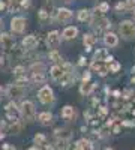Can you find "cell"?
I'll list each match as a JSON object with an SVG mask.
<instances>
[{
  "instance_id": "6da1fadb",
  "label": "cell",
  "mask_w": 135,
  "mask_h": 150,
  "mask_svg": "<svg viewBox=\"0 0 135 150\" xmlns=\"http://www.w3.org/2000/svg\"><path fill=\"white\" fill-rule=\"evenodd\" d=\"M110 26H111L110 20L105 18L98 8H95V12L92 14V20H90V27L96 32H105L107 29H110Z\"/></svg>"
},
{
  "instance_id": "7a4b0ae2",
  "label": "cell",
  "mask_w": 135,
  "mask_h": 150,
  "mask_svg": "<svg viewBox=\"0 0 135 150\" xmlns=\"http://www.w3.org/2000/svg\"><path fill=\"white\" fill-rule=\"evenodd\" d=\"M119 33L125 41H132L135 39V23L132 20H125L120 23L119 26Z\"/></svg>"
},
{
  "instance_id": "3957f363",
  "label": "cell",
  "mask_w": 135,
  "mask_h": 150,
  "mask_svg": "<svg viewBox=\"0 0 135 150\" xmlns=\"http://www.w3.org/2000/svg\"><path fill=\"white\" fill-rule=\"evenodd\" d=\"M20 112H21L23 120L26 122H33L36 119V108L32 101H23L20 105Z\"/></svg>"
},
{
  "instance_id": "277c9868",
  "label": "cell",
  "mask_w": 135,
  "mask_h": 150,
  "mask_svg": "<svg viewBox=\"0 0 135 150\" xmlns=\"http://www.w3.org/2000/svg\"><path fill=\"white\" fill-rule=\"evenodd\" d=\"M26 92H27L26 87L21 86V84H17V83L9 84L6 87V96L11 98L12 101H15V99H21L23 96H26Z\"/></svg>"
},
{
  "instance_id": "5b68a950",
  "label": "cell",
  "mask_w": 135,
  "mask_h": 150,
  "mask_svg": "<svg viewBox=\"0 0 135 150\" xmlns=\"http://www.w3.org/2000/svg\"><path fill=\"white\" fill-rule=\"evenodd\" d=\"M38 98H39V101L44 104V105H50L54 102V92L50 86H44L42 89L38 92Z\"/></svg>"
},
{
  "instance_id": "8992f818",
  "label": "cell",
  "mask_w": 135,
  "mask_h": 150,
  "mask_svg": "<svg viewBox=\"0 0 135 150\" xmlns=\"http://www.w3.org/2000/svg\"><path fill=\"white\" fill-rule=\"evenodd\" d=\"M5 112H6V119L11 120V122H17L20 120V116H21V112H20V107L12 101L9 102L6 107H5Z\"/></svg>"
},
{
  "instance_id": "52a82bcc",
  "label": "cell",
  "mask_w": 135,
  "mask_h": 150,
  "mask_svg": "<svg viewBox=\"0 0 135 150\" xmlns=\"http://www.w3.org/2000/svg\"><path fill=\"white\" fill-rule=\"evenodd\" d=\"M27 27V20L23 17H14L11 20V30L14 33H23Z\"/></svg>"
},
{
  "instance_id": "ba28073f",
  "label": "cell",
  "mask_w": 135,
  "mask_h": 150,
  "mask_svg": "<svg viewBox=\"0 0 135 150\" xmlns=\"http://www.w3.org/2000/svg\"><path fill=\"white\" fill-rule=\"evenodd\" d=\"M72 17H74L72 11L68 9V8H59V9L56 11V21H57V23H62V24L69 23V21L72 20Z\"/></svg>"
},
{
  "instance_id": "9c48e42d",
  "label": "cell",
  "mask_w": 135,
  "mask_h": 150,
  "mask_svg": "<svg viewBox=\"0 0 135 150\" xmlns=\"http://www.w3.org/2000/svg\"><path fill=\"white\" fill-rule=\"evenodd\" d=\"M60 42H62V36H60V33L57 30H53L47 35V45L48 48H51V50H57Z\"/></svg>"
},
{
  "instance_id": "30bf717a",
  "label": "cell",
  "mask_w": 135,
  "mask_h": 150,
  "mask_svg": "<svg viewBox=\"0 0 135 150\" xmlns=\"http://www.w3.org/2000/svg\"><path fill=\"white\" fill-rule=\"evenodd\" d=\"M15 45V39L9 33H0V48L3 51H11Z\"/></svg>"
},
{
  "instance_id": "8fae6325",
  "label": "cell",
  "mask_w": 135,
  "mask_h": 150,
  "mask_svg": "<svg viewBox=\"0 0 135 150\" xmlns=\"http://www.w3.org/2000/svg\"><path fill=\"white\" fill-rule=\"evenodd\" d=\"M65 74H66V72H65V69H63L62 65H54V66H51V69H50L51 78H53L54 81H59V83H62Z\"/></svg>"
},
{
  "instance_id": "7c38bea8",
  "label": "cell",
  "mask_w": 135,
  "mask_h": 150,
  "mask_svg": "<svg viewBox=\"0 0 135 150\" xmlns=\"http://www.w3.org/2000/svg\"><path fill=\"white\" fill-rule=\"evenodd\" d=\"M36 47H38V39H36L33 35L24 36V39H23V48L26 50V51H29V50H35Z\"/></svg>"
},
{
  "instance_id": "4fadbf2b",
  "label": "cell",
  "mask_w": 135,
  "mask_h": 150,
  "mask_svg": "<svg viewBox=\"0 0 135 150\" xmlns=\"http://www.w3.org/2000/svg\"><path fill=\"white\" fill-rule=\"evenodd\" d=\"M104 44H105L107 47H110V48L117 47V44H119L117 35H114V33H111V32H107V33L104 35Z\"/></svg>"
},
{
  "instance_id": "5bb4252c",
  "label": "cell",
  "mask_w": 135,
  "mask_h": 150,
  "mask_svg": "<svg viewBox=\"0 0 135 150\" xmlns=\"http://www.w3.org/2000/svg\"><path fill=\"white\" fill-rule=\"evenodd\" d=\"M38 122L42 125V126H50L53 123V114L50 111H42L38 114Z\"/></svg>"
},
{
  "instance_id": "9a60e30c",
  "label": "cell",
  "mask_w": 135,
  "mask_h": 150,
  "mask_svg": "<svg viewBox=\"0 0 135 150\" xmlns=\"http://www.w3.org/2000/svg\"><path fill=\"white\" fill-rule=\"evenodd\" d=\"M77 35H78V29L75 26H68L63 30L62 38H63L65 41H72V39H75V38H77Z\"/></svg>"
},
{
  "instance_id": "2e32d148",
  "label": "cell",
  "mask_w": 135,
  "mask_h": 150,
  "mask_svg": "<svg viewBox=\"0 0 135 150\" xmlns=\"http://www.w3.org/2000/svg\"><path fill=\"white\" fill-rule=\"evenodd\" d=\"M74 149H75V150H93L95 146H93V143H92L90 140H87V138H81V140H78V141L75 143Z\"/></svg>"
},
{
  "instance_id": "e0dca14e",
  "label": "cell",
  "mask_w": 135,
  "mask_h": 150,
  "mask_svg": "<svg viewBox=\"0 0 135 150\" xmlns=\"http://www.w3.org/2000/svg\"><path fill=\"white\" fill-rule=\"evenodd\" d=\"M96 89V84H93V83H81V86H80V93L83 95V96H89V95H92V92Z\"/></svg>"
},
{
  "instance_id": "ac0fdd59",
  "label": "cell",
  "mask_w": 135,
  "mask_h": 150,
  "mask_svg": "<svg viewBox=\"0 0 135 150\" xmlns=\"http://www.w3.org/2000/svg\"><path fill=\"white\" fill-rule=\"evenodd\" d=\"M110 57L108 51L105 48H98L96 51H95V56H93V60L96 62H107V59Z\"/></svg>"
},
{
  "instance_id": "d6986e66",
  "label": "cell",
  "mask_w": 135,
  "mask_h": 150,
  "mask_svg": "<svg viewBox=\"0 0 135 150\" xmlns=\"http://www.w3.org/2000/svg\"><path fill=\"white\" fill-rule=\"evenodd\" d=\"M96 41H98V38H96L93 33H86V35L83 36V44H84L86 48H92V47L96 44Z\"/></svg>"
},
{
  "instance_id": "ffe728a7",
  "label": "cell",
  "mask_w": 135,
  "mask_h": 150,
  "mask_svg": "<svg viewBox=\"0 0 135 150\" xmlns=\"http://www.w3.org/2000/svg\"><path fill=\"white\" fill-rule=\"evenodd\" d=\"M62 117L65 120H71V119H75V110H74V107L71 105H66L62 108Z\"/></svg>"
},
{
  "instance_id": "44dd1931",
  "label": "cell",
  "mask_w": 135,
  "mask_h": 150,
  "mask_svg": "<svg viewBox=\"0 0 135 150\" xmlns=\"http://www.w3.org/2000/svg\"><path fill=\"white\" fill-rule=\"evenodd\" d=\"M77 18H78V21H81V23L90 21V20H92V12H90L89 9H80V11L77 12Z\"/></svg>"
},
{
  "instance_id": "7402d4cb",
  "label": "cell",
  "mask_w": 135,
  "mask_h": 150,
  "mask_svg": "<svg viewBox=\"0 0 135 150\" xmlns=\"http://www.w3.org/2000/svg\"><path fill=\"white\" fill-rule=\"evenodd\" d=\"M56 135V140H71V132L66 128H59L54 132Z\"/></svg>"
},
{
  "instance_id": "603a6c76",
  "label": "cell",
  "mask_w": 135,
  "mask_h": 150,
  "mask_svg": "<svg viewBox=\"0 0 135 150\" xmlns=\"http://www.w3.org/2000/svg\"><path fill=\"white\" fill-rule=\"evenodd\" d=\"M23 126H24V123H23L21 120L11 122V125L8 126V131H9L11 134H20V132H21V129H23Z\"/></svg>"
},
{
  "instance_id": "cb8c5ba5",
  "label": "cell",
  "mask_w": 135,
  "mask_h": 150,
  "mask_svg": "<svg viewBox=\"0 0 135 150\" xmlns=\"http://www.w3.org/2000/svg\"><path fill=\"white\" fill-rule=\"evenodd\" d=\"M29 71L32 72V75L33 74H44L45 72V65L42 63V62H35V63L30 65Z\"/></svg>"
},
{
  "instance_id": "d4e9b609",
  "label": "cell",
  "mask_w": 135,
  "mask_h": 150,
  "mask_svg": "<svg viewBox=\"0 0 135 150\" xmlns=\"http://www.w3.org/2000/svg\"><path fill=\"white\" fill-rule=\"evenodd\" d=\"M48 59H50L51 62H54L56 65H63V62H62V56L59 54L57 50H51V51L48 53Z\"/></svg>"
},
{
  "instance_id": "484cf974",
  "label": "cell",
  "mask_w": 135,
  "mask_h": 150,
  "mask_svg": "<svg viewBox=\"0 0 135 150\" xmlns=\"http://www.w3.org/2000/svg\"><path fill=\"white\" fill-rule=\"evenodd\" d=\"M38 18H39L42 23H47V21H50V18H51V14H50V12H48L47 9L41 8V9H39V12H38Z\"/></svg>"
},
{
  "instance_id": "4316f807",
  "label": "cell",
  "mask_w": 135,
  "mask_h": 150,
  "mask_svg": "<svg viewBox=\"0 0 135 150\" xmlns=\"http://www.w3.org/2000/svg\"><path fill=\"white\" fill-rule=\"evenodd\" d=\"M54 149L56 150H68L69 149V140H56Z\"/></svg>"
},
{
  "instance_id": "83f0119b",
  "label": "cell",
  "mask_w": 135,
  "mask_h": 150,
  "mask_svg": "<svg viewBox=\"0 0 135 150\" xmlns=\"http://www.w3.org/2000/svg\"><path fill=\"white\" fill-rule=\"evenodd\" d=\"M30 80L33 84H44L45 83V74H33Z\"/></svg>"
},
{
  "instance_id": "f1b7e54d",
  "label": "cell",
  "mask_w": 135,
  "mask_h": 150,
  "mask_svg": "<svg viewBox=\"0 0 135 150\" xmlns=\"http://www.w3.org/2000/svg\"><path fill=\"white\" fill-rule=\"evenodd\" d=\"M33 141H35V144H38V147L39 146H45L47 144V137L44 134H36L33 137Z\"/></svg>"
},
{
  "instance_id": "f546056e",
  "label": "cell",
  "mask_w": 135,
  "mask_h": 150,
  "mask_svg": "<svg viewBox=\"0 0 135 150\" xmlns=\"http://www.w3.org/2000/svg\"><path fill=\"white\" fill-rule=\"evenodd\" d=\"M12 72H14V75H15L17 78H20V77H26V68H24V66H21V65L15 66Z\"/></svg>"
},
{
  "instance_id": "4dcf8cb0",
  "label": "cell",
  "mask_w": 135,
  "mask_h": 150,
  "mask_svg": "<svg viewBox=\"0 0 135 150\" xmlns=\"http://www.w3.org/2000/svg\"><path fill=\"white\" fill-rule=\"evenodd\" d=\"M8 9H9V12H18V11H21L23 8H21V3L20 2H15V3H9L8 5Z\"/></svg>"
},
{
  "instance_id": "1f68e13d",
  "label": "cell",
  "mask_w": 135,
  "mask_h": 150,
  "mask_svg": "<svg viewBox=\"0 0 135 150\" xmlns=\"http://www.w3.org/2000/svg\"><path fill=\"white\" fill-rule=\"evenodd\" d=\"M125 8L129 12H135V0H125Z\"/></svg>"
},
{
  "instance_id": "d6a6232c",
  "label": "cell",
  "mask_w": 135,
  "mask_h": 150,
  "mask_svg": "<svg viewBox=\"0 0 135 150\" xmlns=\"http://www.w3.org/2000/svg\"><path fill=\"white\" fill-rule=\"evenodd\" d=\"M98 9H99V12L101 14H105V12H108V9H110V5L107 3V2H102V3H99L96 6Z\"/></svg>"
},
{
  "instance_id": "836d02e7",
  "label": "cell",
  "mask_w": 135,
  "mask_h": 150,
  "mask_svg": "<svg viewBox=\"0 0 135 150\" xmlns=\"http://www.w3.org/2000/svg\"><path fill=\"white\" fill-rule=\"evenodd\" d=\"M9 65V60L6 56H0V69H6Z\"/></svg>"
},
{
  "instance_id": "e575fe53",
  "label": "cell",
  "mask_w": 135,
  "mask_h": 150,
  "mask_svg": "<svg viewBox=\"0 0 135 150\" xmlns=\"http://www.w3.org/2000/svg\"><path fill=\"white\" fill-rule=\"evenodd\" d=\"M134 95V92H132V89H125L123 92H122V98L125 99V101H128V99H131V96Z\"/></svg>"
},
{
  "instance_id": "d590c367",
  "label": "cell",
  "mask_w": 135,
  "mask_h": 150,
  "mask_svg": "<svg viewBox=\"0 0 135 150\" xmlns=\"http://www.w3.org/2000/svg\"><path fill=\"white\" fill-rule=\"evenodd\" d=\"M122 68V65L119 63V62H113L111 65H110V72H119Z\"/></svg>"
},
{
  "instance_id": "8d00e7d4",
  "label": "cell",
  "mask_w": 135,
  "mask_h": 150,
  "mask_svg": "<svg viewBox=\"0 0 135 150\" xmlns=\"http://www.w3.org/2000/svg\"><path fill=\"white\" fill-rule=\"evenodd\" d=\"M114 8H116V11H117V12H122V14H123V12H126V8H125V2H117Z\"/></svg>"
},
{
  "instance_id": "74e56055",
  "label": "cell",
  "mask_w": 135,
  "mask_h": 150,
  "mask_svg": "<svg viewBox=\"0 0 135 150\" xmlns=\"http://www.w3.org/2000/svg\"><path fill=\"white\" fill-rule=\"evenodd\" d=\"M21 8L23 9H29L30 8V5H32V0H21Z\"/></svg>"
},
{
  "instance_id": "f35d334b",
  "label": "cell",
  "mask_w": 135,
  "mask_h": 150,
  "mask_svg": "<svg viewBox=\"0 0 135 150\" xmlns=\"http://www.w3.org/2000/svg\"><path fill=\"white\" fill-rule=\"evenodd\" d=\"M81 83H90V72H84V74H83Z\"/></svg>"
},
{
  "instance_id": "ab89813d",
  "label": "cell",
  "mask_w": 135,
  "mask_h": 150,
  "mask_svg": "<svg viewBox=\"0 0 135 150\" xmlns=\"http://www.w3.org/2000/svg\"><path fill=\"white\" fill-rule=\"evenodd\" d=\"M2 150H15V149L12 147L11 144H3V146H2Z\"/></svg>"
},
{
  "instance_id": "60d3db41",
  "label": "cell",
  "mask_w": 135,
  "mask_h": 150,
  "mask_svg": "<svg viewBox=\"0 0 135 150\" xmlns=\"http://www.w3.org/2000/svg\"><path fill=\"white\" fill-rule=\"evenodd\" d=\"M6 8H8V5L3 2V0H0V12H2V11H5Z\"/></svg>"
},
{
  "instance_id": "b9f144b4",
  "label": "cell",
  "mask_w": 135,
  "mask_h": 150,
  "mask_svg": "<svg viewBox=\"0 0 135 150\" xmlns=\"http://www.w3.org/2000/svg\"><path fill=\"white\" fill-rule=\"evenodd\" d=\"M120 132V125H114V128H113V134H119Z\"/></svg>"
},
{
  "instance_id": "7bdbcfd3",
  "label": "cell",
  "mask_w": 135,
  "mask_h": 150,
  "mask_svg": "<svg viewBox=\"0 0 135 150\" xmlns=\"http://www.w3.org/2000/svg\"><path fill=\"white\" fill-rule=\"evenodd\" d=\"M78 65H80V66H84V65H86V59H84L83 56L80 57V62H78Z\"/></svg>"
},
{
  "instance_id": "ee69618b",
  "label": "cell",
  "mask_w": 135,
  "mask_h": 150,
  "mask_svg": "<svg viewBox=\"0 0 135 150\" xmlns=\"http://www.w3.org/2000/svg\"><path fill=\"white\" fill-rule=\"evenodd\" d=\"M113 95H114V98H120V95H122V93H120L119 90H114V92H113Z\"/></svg>"
},
{
  "instance_id": "f6af8a7d",
  "label": "cell",
  "mask_w": 135,
  "mask_h": 150,
  "mask_svg": "<svg viewBox=\"0 0 135 150\" xmlns=\"http://www.w3.org/2000/svg\"><path fill=\"white\" fill-rule=\"evenodd\" d=\"M29 150H41V149H39V147H38V146H35V147H30V149H29Z\"/></svg>"
},
{
  "instance_id": "bcb514c9",
  "label": "cell",
  "mask_w": 135,
  "mask_h": 150,
  "mask_svg": "<svg viewBox=\"0 0 135 150\" xmlns=\"http://www.w3.org/2000/svg\"><path fill=\"white\" fill-rule=\"evenodd\" d=\"M5 138V132H0V140H3Z\"/></svg>"
},
{
  "instance_id": "7dc6e473",
  "label": "cell",
  "mask_w": 135,
  "mask_h": 150,
  "mask_svg": "<svg viewBox=\"0 0 135 150\" xmlns=\"http://www.w3.org/2000/svg\"><path fill=\"white\" fill-rule=\"evenodd\" d=\"M131 83H132V84H135V75H132V78H131Z\"/></svg>"
},
{
  "instance_id": "c3c4849f",
  "label": "cell",
  "mask_w": 135,
  "mask_h": 150,
  "mask_svg": "<svg viewBox=\"0 0 135 150\" xmlns=\"http://www.w3.org/2000/svg\"><path fill=\"white\" fill-rule=\"evenodd\" d=\"M9 3H15V2H21V0H8Z\"/></svg>"
},
{
  "instance_id": "681fc988",
  "label": "cell",
  "mask_w": 135,
  "mask_h": 150,
  "mask_svg": "<svg viewBox=\"0 0 135 150\" xmlns=\"http://www.w3.org/2000/svg\"><path fill=\"white\" fill-rule=\"evenodd\" d=\"M45 150H56V149H54V147H48V146H47V149H45Z\"/></svg>"
},
{
  "instance_id": "f907efd6",
  "label": "cell",
  "mask_w": 135,
  "mask_h": 150,
  "mask_svg": "<svg viewBox=\"0 0 135 150\" xmlns=\"http://www.w3.org/2000/svg\"><path fill=\"white\" fill-rule=\"evenodd\" d=\"M0 29H3V21L0 20Z\"/></svg>"
},
{
  "instance_id": "816d5d0a",
  "label": "cell",
  "mask_w": 135,
  "mask_h": 150,
  "mask_svg": "<svg viewBox=\"0 0 135 150\" xmlns=\"http://www.w3.org/2000/svg\"><path fill=\"white\" fill-rule=\"evenodd\" d=\"M105 150H114L113 147H105Z\"/></svg>"
},
{
  "instance_id": "f5cc1de1",
  "label": "cell",
  "mask_w": 135,
  "mask_h": 150,
  "mask_svg": "<svg viewBox=\"0 0 135 150\" xmlns=\"http://www.w3.org/2000/svg\"><path fill=\"white\" fill-rule=\"evenodd\" d=\"M63 2H66V3H71V2H74V0H63Z\"/></svg>"
},
{
  "instance_id": "db71d44e",
  "label": "cell",
  "mask_w": 135,
  "mask_h": 150,
  "mask_svg": "<svg viewBox=\"0 0 135 150\" xmlns=\"http://www.w3.org/2000/svg\"><path fill=\"white\" fill-rule=\"evenodd\" d=\"M132 75H135V66L132 68Z\"/></svg>"
},
{
  "instance_id": "11a10c76",
  "label": "cell",
  "mask_w": 135,
  "mask_h": 150,
  "mask_svg": "<svg viewBox=\"0 0 135 150\" xmlns=\"http://www.w3.org/2000/svg\"><path fill=\"white\" fill-rule=\"evenodd\" d=\"M132 21H134V23H135V12H134V18H132Z\"/></svg>"
},
{
  "instance_id": "9f6ffc18",
  "label": "cell",
  "mask_w": 135,
  "mask_h": 150,
  "mask_svg": "<svg viewBox=\"0 0 135 150\" xmlns=\"http://www.w3.org/2000/svg\"><path fill=\"white\" fill-rule=\"evenodd\" d=\"M132 114H134V116H135V110H134V111H132Z\"/></svg>"
},
{
  "instance_id": "6f0895ef",
  "label": "cell",
  "mask_w": 135,
  "mask_h": 150,
  "mask_svg": "<svg viewBox=\"0 0 135 150\" xmlns=\"http://www.w3.org/2000/svg\"><path fill=\"white\" fill-rule=\"evenodd\" d=\"M134 102H135V99H134Z\"/></svg>"
}]
</instances>
